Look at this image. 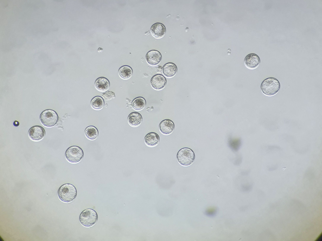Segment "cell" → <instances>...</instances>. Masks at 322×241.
<instances>
[{"mask_svg": "<svg viewBox=\"0 0 322 241\" xmlns=\"http://www.w3.org/2000/svg\"><path fill=\"white\" fill-rule=\"evenodd\" d=\"M241 144L240 139H230L229 141L230 147L235 151H237L239 149Z\"/></svg>", "mask_w": 322, "mask_h": 241, "instance_id": "cell-21", "label": "cell"}, {"mask_svg": "<svg viewBox=\"0 0 322 241\" xmlns=\"http://www.w3.org/2000/svg\"><path fill=\"white\" fill-rule=\"evenodd\" d=\"M177 161L183 166L187 167L192 164L195 160V155L191 149L185 147L181 149L176 155Z\"/></svg>", "mask_w": 322, "mask_h": 241, "instance_id": "cell-3", "label": "cell"}, {"mask_svg": "<svg viewBox=\"0 0 322 241\" xmlns=\"http://www.w3.org/2000/svg\"><path fill=\"white\" fill-rule=\"evenodd\" d=\"M150 83L153 88L157 90H160L165 87L167 84V79L162 74H157L152 77Z\"/></svg>", "mask_w": 322, "mask_h": 241, "instance_id": "cell-8", "label": "cell"}, {"mask_svg": "<svg viewBox=\"0 0 322 241\" xmlns=\"http://www.w3.org/2000/svg\"><path fill=\"white\" fill-rule=\"evenodd\" d=\"M118 73L119 76L121 79L127 80L132 76L133 70L131 67L125 65L120 67L118 70Z\"/></svg>", "mask_w": 322, "mask_h": 241, "instance_id": "cell-17", "label": "cell"}, {"mask_svg": "<svg viewBox=\"0 0 322 241\" xmlns=\"http://www.w3.org/2000/svg\"><path fill=\"white\" fill-rule=\"evenodd\" d=\"M102 96L106 101L111 100L115 97V94L114 92L107 90L102 94Z\"/></svg>", "mask_w": 322, "mask_h": 241, "instance_id": "cell-22", "label": "cell"}, {"mask_svg": "<svg viewBox=\"0 0 322 241\" xmlns=\"http://www.w3.org/2000/svg\"><path fill=\"white\" fill-rule=\"evenodd\" d=\"M146 105V101L145 99L141 96L135 98L131 102V106L133 109L137 111L142 110L144 108Z\"/></svg>", "mask_w": 322, "mask_h": 241, "instance_id": "cell-20", "label": "cell"}, {"mask_svg": "<svg viewBox=\"0 0 322 241\" xmlns=\"http://www.w3.org/2000/svg\"><path fill=\"white\" fill-rule=\"evenodd\" d=\"M142 121V117L139 113L134 112L130 113L127 118V122L129 124L133 127L139 126Z\"/></svg>", "mask_w": 322, "mask_h": 241, "instance_id": "cell-15", "label": "cell"}, {"mask_svg": "<svg viewBox=\"0 0 322 241\" xmlns=\"http://www.w3.org/2000/svg\"><path fill=\"white\" fill-rule=\"evenodd\" d=\"M97 220L98 215L97 212L92 209H87L83 211L79 216L81 224L86 227L94 226Z\"/></svg>", "mask_w": 322, "mask_h": 241, "instance_id": "cell-4", "label": "cell"}, {"mask_svg": "<svg viewBox=\"0 0 322 241\" xmlns=\"http://www.w3.org/2000/svg\"><path fill=\"white\" fill-rule=\"evenodd\" d=\"M260 62L259 57L254 53L248 54L244 60V63L246 67L251 70L257 68L259 66Z\"/></svg>", "mask_w": 322, "mask_h": 241, "instance_id": "cell-9", "label": "cell"}, {"mask_svg": "<svg viewBox=\"0 0 322 241\" xmlns=\"http://www.w3.org/2000/svg\"><path fill=\"white\" fill-rule=\"evenodd\" d=\"M86 137L90 140L93 141L96 139L99 135V131L97 128L92 125L89 126L85 130Z\"/></svg>", "mask_w": 322, "mask_h": 241, "instance_id": "cell-18", "label": "cell"}, {"mask_svg": "<svg viewBox=\"0 0 322 241\" xmlns=\"http://www.w3.org/2000/svg\"><path fill=\"white\" fill-rule=\"evenodd\" d=\"M280 88L279 80L274 77H269L264 79L261 84L260 89L263 94L268 96L276 95Z\"/></svg>", "mask_w": 322, "mask_h": 241, "instance_id": "cell-1", "label": "cell"}, {"mask_svg": "<svg viewBox=\"0 0 322 241\" xmlns=\"http://www.w3.org/2000/svg\"><path fill=\"white\" fill-rule=\"evenodd\" d=\"M268 149L270 150H280L281 149V148L280 147L276 145H270L268 146Z\"/></svg>", "mask_w": 322, "mask_h": 241, "instance_id": "cell-23", "label": "cell"}, {"mask_svg": "<svg viewBox=\"0 0 322 241\" xmlns=\"http://www.w3.org/2000/svg\"><path fill=\"white\" fill-rule=\"evenodd\" d=\"M150 32L152 35L155 38H161L165 35L166 32V29L163 24L160 23H157L151 26Z\"/></svg>", "mask_w": 322, "mask_h": 241, "instance_id": "cell-12", "label": "cell"}, {"mask_svg": "<svg viewBox=\"0 0 322 241\" xmlns=\"http://www.w3.org/2000/svg\"><path fill=\"white\" fill-rule=\"evenodd\" d=\"M46 134L44 129L42 126L35 125L31 127L28 132L29 138L34 141H39L43 139Z\"/></svg>", "mask_w": 322, "mask_h": 241, "instance_id": "cell-7", "label": "cell"}, {"mask_svg": "<svg viewBox=\"0 0 322 241\" xmlns=\"http://www.w3.org/2000/svg\"><path fill=\"white\" fill-rule=\"evenodd\" d=\"M58 193L59 199L62 202L69 203L72 201L76 197L77 190L72 184L67 183L61 185Z\"/></svg>", "mask_w": 322, "mask_h": 241, "instance_id": "cell-2", "label": "cell"}, {"mask_svg": "<svg viewBox=\"0 0 322 241\" xmlns=\"http://www.w3.org/2000/svg\"><path fill=\"white\" fill-rule=\"evenodd\" d=\"M19 122L17 121H15L14 123V124L15 126H18L19 125V123H18Z\"/></svg>", "mask_w": 322, "mask_h": 241, "instance_id": "cell-24", "label": "cell"}, {"mask_svg": "<svg viewBox=\"0 0 322 241\" xmlns=\"http://www.w3.org/2000/svg\"><path fill=\"white\" fill-rule=\"evenodd\" d=\"M145 58L147 63L149 65L153 66L158 65L162 59L161 53L155 50H152L148 51Z\"/></svg>", "mask_w": 322, "mask_h": 241, "instance_id": "cell-10", "label": "cell"}, {"mask_svg": "<svg viewBox=\"0 0 322 241\" xmlns=\"http://www.w3.org/2000/svg\"><path fill=\"white\" fill-rule=\"evenodd\" d=\"M175 128L174 122L169 119H165L162 120L159 125V129L160 132L164 135H169L171 134Z\"/></svg>", "mask_w": 322, "mask_h": 241, "instance_id": "cell-11", "label": "cell"}, {"mask_svg": "<svg viewBox=\"0 0 322 241\" xmlns=\"http://www.w3.org/2000/svg\"><path fill=\"white\" fill-rule=\"evenodd\" d=\"M65 156L68 162L72 164H76L82 159L84 153L80 147L73 145L69 147L66 150Z\"/></svg>", "mask_w": 322, "mask_h": 241, "instance_id": "cell-5", "label": "cell"}, {"mask_svg": "<svg viewBox=\"0 0 322 241\" xmlns=\"http://www.w3.org/2000/svg\"><path fill=\"white\" fill-rule=\"evenodd\" d=\"M163 73L167 78H170L174 77L177 71L176 65L174 63L169 62L165 64L162 68Z\"/></svg>", "mask_w": 322, "mask_h": 241, "instance_id": "cell-16", "label": "cell"}, {"mask_svg": "<svg viewBox=\"0 0 322 241\" xmlns=\"http://www.w3.org/2000/svg\"><path fill=\"white\" fill-rule=\"evenodd\" d=\"M94 86L98 91L103 92L107 91L110 87V82L106 78L101 77L95 81Z\"/></svg>", "mask_w": 322, "mask_h": 241, "instance_id": "cell-14", "label": "cell"}, {"mask_svg": "<svg viewBox=\"0 0 322 241\" xmlns=\"http://www.w3.org/2000/svg\"><path fill=\"white\" fill-rule=\"evenodd\" d=\"M145 145L149 147L157 146L160 142V137L157 133L151 132L147 134L144 139Z\"/></svg>", "mask_w": 322, "mask_h": 241, "instance_id": "cell-13", "label": "cell"}, {"mask_svg": "<svg viewBox=\"0 0 322 241\" xmlns=\"http://www.w3.org/2000/svg\"><path fill=\"white\" fill-rule=\"evenodd\" d=\"M104 104L103 99L99 96H96L93 97L90 102L91 107L97 111L102 109L104 106Z\"/></svg>", "mask_w": 322, "mask_h": 241, "instance_id": "cell-19", "label": "cell"}, {"mask_svg": "<svg viewBox=\"0 0 322 241\" xmlns=\"http://www.w3.org/2000/svg\"><path fill=\"white\" fill-rule=\"evenodd\" d=\"M40 119L42 124L47 127H52L55 125L58 120L57 113L54 110L46 109L41 113Z\"/></svg>", "mask_w": 322, "mask_h": 241, "instance_id": "cell-6", "label": "cell"}]
</instances>
